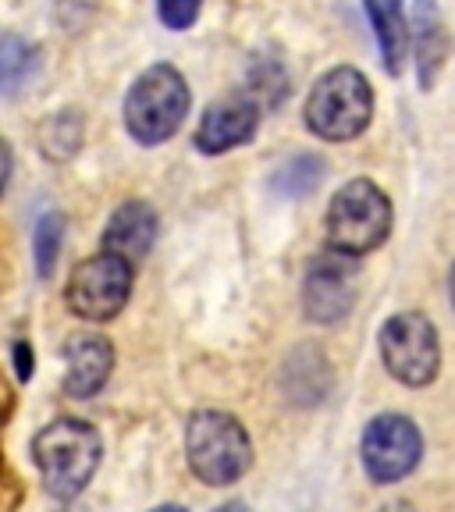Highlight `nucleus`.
I'll list each match as a JSON object with an SVG mask.
<instances>
[{
  "label": "nucleus",
  "instance_id": "nucleus-1",
  "mask_svg": "<svg viewBox=\"0 0 455 512\" xmlns=\"http://www.w3.org/2000/svg\"><path fill=\"white\" fill-rule=\"evenodd\" d=\"M104 456V441L86 420L61 416L32 438V463L40 470L43 488L61 502H72L86 491Z\"/></svg>",
  "mask_w": 455,
  "mask_h": 512
},
{
  "label": "nucleus",
  "instance_id": "nucleus-2",
  "mask_svg": "<svg viewBox=\"0 0 455 512\" xmlns=\"http://www.w3.org/2000/svg\"><path fill=\"white\" fill-rule=\"evenodd\" d=\"M374 118V89L363 72L342 64L313 82L306 96V128L324 143H352Z\"/></svg>",
  "mask_w": 455,
  "mask_h": 512
},
{
  "label": "nucleus",
  "instance_id": "nucleus-3",
  "mask_svg": "<svg viewBox=\"0 0 455 512\" xmlns=\"http://www.w3.org/2000/svg\"><path fill=\"white\" fill-rule=\"evenodd\" d=\"M189 114V86L175 64H153L125 96V128L139 146L168 143Z\"/></svg>",
  "mask_w": 455,
  "mask_h": 512
},
{
  "label": "nucleus",
  "instance_id": "nucleus-4",
  "mask_svg": "<svg viewBox=\"0 0 455 512\" xmlns=\"http://www.w3.org/2000/svg\"><path fill=\"white\" fill-rule=\"evenodd\" d=\"M185 452H189L192 473L210 488H228L253 466V445L246 427L228 413L203 409L189 420L185 431Z\"/></svg>",
  "mask_w": 455,
  "mask_h": 512
},
{
  "label": "nucleus",
  "instance_id": "nucleus-5",
  "mask_svg": "<svg viewBox=\"0 0 455 512\" xmlns=\"http://www.w3.org/2000/svg\"><path fill=\"white\" fill-rule=\"evenodd\" d=\"M392 232V203L370 178L342 185L328 207V246L345 256H367Z\"/></svg>",
  "mask_w": 455,
  "mask_h": 512
},
{
  "label": "nucleus",
  "instance_id": "nucleus-6",
  "mask_svg": "<svg viewBox=\"0 0 455 512\" xmlns=\"http://www.w3.org/2000/svg\"><path fill=\"white\" fill-rule=\"evenodd\" d=\"M381 360L395 381L409 388H424L438 377L441 345L438 328L424 313H395L381 328Z\"/></svg>",
  "mask_w": 455,
  "mask_h": 512
},
{
  "label": "nucleus",
  "instance_id": "nucleus-7",
  "mask_svg": "<svg viewBox=\"0 0 455 512\" xmlns=\"http://www.w3.org/2000/svg\"><path fill=\"white\" fill-rule=\"evenodd\" d=\"M132 267L136 264L107 249L82 260L64 288L68 310L82 320H114L132 296Z\"/></svg>",
  "mask_w": 455,
  "mask_h": 512
},
{
  "label": "nucleus",
  "instance_id": "nucleus-8",
  "mask_svg": "<svg viewBox=\"0 0 455 512\" xmlns=\"http://www.w3.org/2000/svg\"><path fill=\"white\" fill-rule=\"evenodd\" d=\"M420 452H424V438L409 416L381 413L363 431V466L377 484H395L409 477L420 463Z\"/></svg>",
  "mask_w": 455,
  "mask_h": 512
},
{
  "label": "nucleus",
  "instance_id": "nucleus-9",
  "mask_svg": "<svg viewBox=\"0 0 455 512\" xmlns=\"http://www.w3.org/2000/svg\"><path fill=\"white\" fill-rule=\"evenodd\" d=\"M360 267H356V256H345L338 249L328 246V253H320L317 260L306 271L303 285V306L306 317L317 320V324H335L356 303V292H360Z\"/></svg>",
  "mask_w": 455,
  "mask_h": 512
},
{
  "label": "nucleus",
  "instance_id": "nucleus-10",
  "mask_svg": "<svg viewBox=\"0 0 455 512\" xmlns=\"http://www.w3.org/2000/svg\"><path fill=\"white\" fill-rule=\"evenodd\" d=\"M260 128V104L253 96H224L210 104L196 128V150L217 157L235 146H246Z\"/></svg>",
  "mask_w": 455,
  "mask_h": 512
},
{
  "label": "nucleus",
  "instance_id": "nucleus-11",
  "mask_svg": "<svg viewBox=\"0 0 455 512\" xmlns=\"http://www.w3.org/2000/svg\"><path fill=\"white\" fill-rule=\"evenodd\" d=\"M114 370V349L104 335H72L64 345V392L93 399Z\"/></svg>",
  "mask_w": 455,
  "mask_h": 512
},
{
  "label": "nucleus",
  "instance_id": "nucleus-12",
  "mask_svg": "<svg viewBox=\"0 0 455 512\" xmlns=\"http://www.w3.org/2000/svg\"><path fill=\"white\" fill-rule=\"evenodd\" d=\"M153 242H157V214L143 200L121 203L104 228V249L125 256L128 264H139L153 249Z\"/></svg>",
  "mask_w": 455,
  "mask_h": 512
},
{
  "label": "nucleus",
  "instance_id": "nucleus-13",
  "mask_svg": "<svg viewBox=\"0 0 455 512\" xmlns=\"http://www.w3.org/2000/svg\"><path fill=\"white\" fill-rule=\"evenodd\" d=\"M367 4V18L374 25L377 47H381V61L392 75L402 72V61L409 54V25L402 0H363Z\"/></svg>",
  "mask_w": 455,
  "mask_h": 512
},
{
  "label": "nucleus",
  "instance_id": "nucleus-14",
  "mask_svg": "<svg viewBox=\"0 0 455 512\" xmlns=\"http://www.w3.org/2000/svg\"><path fill=\"white\" fill-rule=\"evenodd\" d=\"M43 68V54L25 36H0V96H18Z\"/></svg>",
  "mask_w": 455,
  "mask_h": 512
},
{
  "label": "nucleus",
  "instance_id": "nucleus-15",
  "mask_svg": "<svg viewBox=\"0 0 455 512\" xmlns=\"http://www.w3.org/2000/svg\"><path fill=\"white\" fill-rule=\"evenodd\" d=\"M416 29V54H420V82L431 86L434 72L441 68V57H445V29H441V15L434 0H420L413 15Z\"/></svg>",
  "mask_w": 455,
  "mask_h": 512
},
{
  "label": "nucleus",
  "instance_id": "nucleus-16",
  "mask_svg": "<svg viewBox=\"0 0 455 512\" xmlns=\"http://www.w3.org/2000/svg\"><path fill=\"white\" fill-rule=\"evenodd\" d=\"M324 178V160L313 157V153H299V157L285 160L274 175V189L285 196V200H303Z\"/></svg>",
  "mask_w": 455,
  "mask_h": 512
},
{
  "label": "nucleus",
  "instance_id": "nucleus-17",
  "mask_svg": "<svg viewBox=\"0 0 455 512\" xmlns=\"http://www.w3.org/2000/svg\"><path fill=\"white\" fill-rule=\"evenodd\" d=\"M64 242V217L61 214H43L36 221V235H32V253H36V274L50 278L57 267V256H61Z\"/></svg>",
  "mask_w": 455,
  "mask_h": 512
},
{
  "label": "nucleus",
  "instance_id": "nucleus-18",
  "mask_svg": "<svg viewBox=\"0 0 455 512\" xmlns=\"http://www.w3.org/2000/svg\"><path fill=\"white\" fill-rule=\"evenodd\" d=\"M79 143H82V121H79V114L64 111V114H57V118L47 125L40 146L50 153V157L64 160V157H72V153L79 150Z\"/></svg>",
  "mask_w": 455,
  "mask_h": 512
},
{
  "label": "nucleus",
  "instance_id": "nucleus-19",
  "mask_svg": "<svg viewBox=\"0 0 455 512\" xmlns=\"http://www.w3.org/2000/svg\"><path fill=\"white\" fill-rule=\"evenodd\" d=\"M249 89H253V100L260 104V96L267 100V107H278L288 96V72L278 61H260L253 64L249 72Z\"/></svg>",
  "mask_w": 455,
  "mask_h": 512
},
{
  "label": "nucleus",
  "instance_id": "nucleus-20",
  "mask_svg": "<svg viewBox=\"0 0 455 512\" xmlns=\"http://www.w3.org/2000/svg\"><path fill=\"white\" fill-rule=\"evenodd\" d=\"M200 8H203V0H157L160 22L168 25L171 32L192 29V22L200 18Z\"/></svg>",
  "mask_w": 455,
  "mask_h": 512
},
{
  "label": "nucleus",
  "instance_id": "nucleus-21",
  "mask_svg": "<svg viewBox=\"0 0 455 512\" xmlns=\"http://www.w3.org/2000/svg\"><path fill=\"white\" fill-rule=\"evenodd\" d=\"M11 360H15L18 377H22V381H29V377H32V349H29V342H25V338H18V342L11 345Z\"/></svg>",
  "mask_w": 455,
  "mask_h": 512
},
{
  "label": "nucleus",
  "instance_id": "nucleus-22",
  "mask_svg": "<svg viewBox=\"0 0 455 512\" xmlns=\"http://www.w3.org/2000/svg\"><path fill=\"white\" fill-rule=\"evenodd\" d=\"M11 168H15V157H11V146L4 143V139H0V192L8 189Z\"/></svg>",
  "mask_w": 455,
  "mask_h": 512
},
{
  "label": "nucleus",
  "instance_id": "nucleus-23",
  "mask_svg": "<svg viewBox=\"0 0 455 512\" xmlns=\"http://www.w3.org/2000/svg\"><path fill=\"white\" fill-rule=\"evenodd\" d=\"M217 512H249V509H246L242 502H228V505H221Z\"/></svg>",
  "mask_w": 455,
  "mask_h": 512
},
{
  "label": "nucleus",
  "instance_id": "nucleus-24",
  "mask_svg": "<svg viewBox=\"0 0 455 512\" xmlns=\"http://www.w3.org/2000/svg\"><path fill=\"white\" fill-rule=\"evenodd\" d=\"M153 512H185L182 505H160V509H153Z\"/></svg>",
  "mask_w": 455,
  "mask_h": 512
},
{
  "label": "nucleus",
  "instance_id": "nucleus-25",
  "mask_svg": "<svg viewBox=\"0 0 455 512\" xmlns=\"http://www.w3.org/2000/svg\"><path fill=\"white\" fill-rule=\"evenodd\" d=\"M452 306H455V267H452Z\"/></svg>",
  "mask_w": 455,
  "mask_h": 512
}]
</instances>
